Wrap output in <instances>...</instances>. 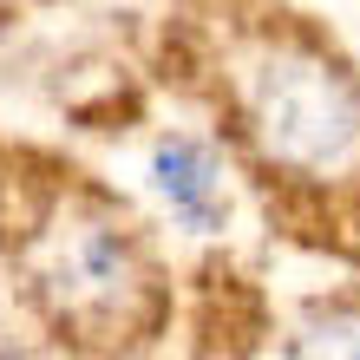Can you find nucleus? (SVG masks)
<instances>
[{"label": "nucleus", "mask_w": 360, "mask_h": 360, "mask_svg": "<svg viewBox=\"0 0 360 360\" xmlns=\"http://www.w3.org/2000/svg\"><path fill=\"white\" fill-rule=\"evenodd\" d=\"M20 275L39 314L72 341H144L164 328V275L138 223L92 184L59 177L20 223Z\"/></svg>", "instance_id": "2"}, {"label": "nucleus", "mask_w": 360, "mask_h": 360, "mask_svg": "<svg viewBox=\"0 0 360 360\" xmlns=\"http://www.w3.org/2000/svg\"><path fill=\"white\" fill-rule=\"evenodd\" d=\"M288 354H360V295H334L314 302L302 321L288 328Z\"/></svg>", "instance_id": "4"}, {"label": "nucleus", "mask_w": 360, "mask_h": 360, "mask_svg": "<svg viewBox=\"0 0 360 360\" xmlns=\"http://www.w3.org/2000/svg\"><path fill=\"white\" fill-rule=\"evenodd\" d=\"M229 144L288 197H360V72L314 27L269 20L223 53Z\"/></svg>", "instance_id": "1"}, {"label": "nucleus", "mask_w": 360, "mask_h": 360, "mask_svg": "<svg viewBox=\"0 0 360 360\" xmlns=\"http://www.w3.org/2000/svg\"><path fill=\"white\" fill-rule=\"evenodd\" d=\"M151 190L164 197L171 223L190 236H217L229 223V164L197 131H164L151 144Z\"/></svg>", "instance_id": "3"}]
</instances>
